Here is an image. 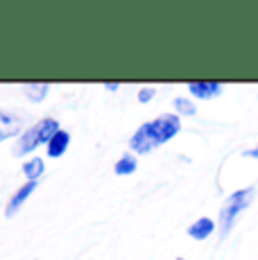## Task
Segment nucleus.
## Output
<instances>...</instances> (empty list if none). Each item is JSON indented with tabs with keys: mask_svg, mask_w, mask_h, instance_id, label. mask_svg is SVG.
<instances>
[{
	"mask_svg": "<svg viewBox=\"0 0 258 260\" xmlns=\"http://www.w3.org/2000/svg\"><path fill=\"white\" fill-rule=\"evenodd\" d=\"M179 129H181V122L177 113H163L156 120H152V122L141 124V129L129 141V147L136 154H147L150 149H154L158 145L168 143L172 136H177Z\"/></svg>",
	"mask_w": 258,
	"mask_h": 260,
	"instance_id": "nucleus-1",
	"label": "nucleus"
},
{
	"mask_svg": "<svg viewBox=\"0 0 258 260\" xmlns=\"http://www.w3.org/2000/svg\"><path fill=\"white\" fill-rule=\"evenodd\" d=\"M254 194H256V188L251 186V188L236 190V192H231L229 197H227V202L222 204V208H220V236L222 238H227L231 233L238 215L245 211V208H249Z\"/></svg>",
	"mask_w": 258,
	"mask_h": 260,
	"instance_id": "nucleus-2",
	"label": "nucleus"
},
{
	"mask_svg": "<svg viewBox=\"0 0 258 260\" xmlns=\"http://www.w3.org/2000/svg\"><path fill=\"white\" fill-rule=\"evenodd\" d=\"M59 132V122L54 118H43L39 120L37 124H34L32 129H27L25 134H23V138L18 141L16 149H14V156H25L29 154L32 149H37L41 143H50V138L54 134Z\"/></svg>",
	"mask_w": 258,
	"mask_h": 260,
	"instance_id": "nucleus-3",
	"label": "nucleus"
},
{
	"mask_svg": "<svg viewBox=\"0 0 258 260\" xmlns=\"http://www.w3.org/2000/svg\"><path fill=\"white\" fill-rule=\"evenodd\" d=\"M188 91L200 100H211L222 93V84L220 82H190L188 84Z\"/></svg>",
	"mask_w": 258,
	"mask_h": 260,
	"instance_id": "nucleus-4",
	"label": "nucleus"
},
{
	"mask_svg": "<svg viewBox=\"0 0 258 260\" xmlns=\"http://www.w3.org/2000/svg\"><path fill=\"white\" fill-rule=\"evenodd\" d=\"M37 186H39L37 181H27L25 186H21V188H18V190H16V194H14V197L9 199L7 208H5V215H7V217H12V215L16 213L21 206H23V202H25V199L29 197V194H32L34 190H37Z\"/></svg>",
	"mask_w": 258,
	"mask_h": 260,
	"instance_id": "nucleus-5",
	"label": "nucleus"
},
{
	"mask_svg": "<svg viewBox=\"0 0 258 260\" xmlns=\"http://www.w3.org/2000/svg\"><path fill=\"white\" fill-rule=\"evenodd\" d=\"M68 143H71V134L63 132V129H59L57 134L50 138V143H48V156L50 158H59L63 156V152L68 149Z\"/></svg>",
	"mask_w": 258,
	"mask_h": 260,
	"instance_id": "nucleus-6",
	"label": "nucleus"
},
{
	"mask_svg": "<svg viewBox=\"0 0 258 260\" xmlns=\"http://www.w3.org/2000/svg\"><path fill=\"white\" fill-rule=\"evenodd\" d=\"M18 129H21V118L12 116L7 111H0V143L18 134Z\"/></svg>",
	"mask_w": 258,
	"mask_h": 260,
	"instance_id": "nucleus-7",
	"label": "nucleus"
},
{
	"mask_svg": "<svg viewBox=\"0 0 258 260\" xmlns=\"http://www.w3.org/2000/svg\"><path fill=\"white\" fill-rule=\"evenodd\" d=\"M213 231H215V222L211 217H200V219H195V224L188 226V236L195 240H206Z\"/></svg>",
	"mask_w": 258,
	"mask_h": 260,
	"instance_id": "nucleus-8",
	"label": "nucleus"
},
{
	"mask_svg": "<svg viewBox=\"0 0 258 260\" xmlns=\"http://www.w3.org/2000/svg\"><path fill=\"white\" fill-rule=\"evenodd\" d=\"M136 168H138V161H136V156H132V154H125V156L113 166L116 174H120V177H127V174L136 172Z\"/></svg>",
	"mask_w": 258,
	"mask_h": 260,
	"instance_id": "nucleus-9",
	"label": "nucleus"
},
{
	"mask_svg": "<svg viewBox=\"0 0 258 260\" xmlns=\"http://www.w3.org/2000/svg\"><path fill=\"white\" fill-rule=\"evenodd\" d=\"M43 170H46V166H43L41 158H32V161L23 163V172H25L27 181H37V179L43 174Z\"/></svg>",
	"mask_w": 258,
	"mask_h": 260,
	"instance_id": "nucleus-10",
	"label": "nucleus"
},
{
	"mask_svg": "<svg viewBox=\"0 0 258 260\" xmlns=\"http://www.w3.org/2000/svg\"><path fill=\"white\" fill-rule=\"evenodd\" d=\"M23 91H25V95L32 100V102H41V100L48 95V91H50V86H48L46 82L43 84H25Z\"/></svg>",
	"mask_w": 258,
	"mask_h": 260,
	"instance_id": "nucleus-11",
	"label": "nucleus"
},
{
	"mask_svg": "<svg viewBox=\"0 0 258 260\" xmlns=\"http://www.w3.org/2000/svg\"><path fill=\"white\" fill-rule=\"evenodd\" d=\"M175 109L181 113V116H195V111H197L195 104H192L188 98H177L175 100Z\"/></svg>",
	"mask_w": 258,
	"mask_h": 260,
	"instance_id": "nucleus-12",
	"label": "nucleus"
},
{
	"mask_svg": "<svg viewBox=\"0 0 258 260\" xmlns=\"http://www.w3.org/2000/svg\"><path fill=\"white\" fill-rule=\"evenodd\" d=\"M154 95H156L154 88H152V86H145V88H141V93H138V102L145 104V102H150Z\"/></svg>",
	"mask_w": 258,
	"mask_h": 260,
	"instance_id": "nucleus-13",
	"label": "nucleus"
},
{
	"mask_svg": "<svg viewBox=\"0 0 258 260\" xmlns=\"http://www.w3.org/2000/svg\"><path fill=\"white\" fill-rule=\"evenodd\" d=\"M245 156H249V158H258V145H256L254 149H247V152H245Z\"/></svg>",
	"mask_w": 258,
	"mask_h": 260,
	"instance_id": "nucleus-14",
	"label": "nucleus"
},
{
	"mask_svg": "<svg viewBox=\"0 0 258 260\" xmlns=\"http://www.w3.org/2000/svg\"><path fill=\"white\" fill-rule=\"evenodd\" d=\"M104 88H109V91H118V84L116 82H107L104 84Z\"/></svg>",
	"mask_w": 258,
	"mask_h": 260,
	"instance_id": "nucleus-15",
	"label": "nucleus"
},
{
	"mask_svg": "<svg viewBox=\"0 0 258 260\" xmlns=\"http://www.w3.org/2000/svg\"><path fill=\"white\" fill-rule=\"evenodd\" d=\"M177 260H183V258H177Z\"/></svg>",
	"mask_w": 258,
	"mask_h": 260,
	"instance_id": "nucleus-16",
	"label": "nucleus"
}]
</instances>
